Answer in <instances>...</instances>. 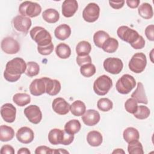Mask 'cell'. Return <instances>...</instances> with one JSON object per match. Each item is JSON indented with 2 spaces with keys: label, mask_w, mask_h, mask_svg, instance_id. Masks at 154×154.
Wrapping results in <instances>:
<instances>
[{
  "label": "cell",
  "mask_w": 154,
  "mask_h": 154,
  "mask_svg": "<svg viewBox=\"0 0 154 154\" xmlns=\"http://www.w3.org/2000/svg\"><path fill=\"white\" fill-rule=\"evenodd\" d=\"M77 64L81 67L88 63H91V58L89 55L84 56H77L76 59Z\"/></svg>",
  "instance_id": "obj_42"
},
{
  "label": "cell",
  "mask_w": 154,
  "mask_h": 154,
  "mask_svg": "<svg viewBox=\"0 0 154 154\" xmlns=\"http://www.w3.org/2000/svg\"><path fill=\"white\" fill-rule=\"evenodd\" d=\"M14 136V131L13 129L6 125H1L0 126V140L1 141H8L11 140Z\"/></svg>",
  "instance_id": "obj_27"
},
{
  "label": "cell",
  "mask_w": 154,
  "mask_h": 154,
  "mask_svg": "<svg viewBox=\"0 0 154 154\" xmlns=\"http://www.w3.org/2000/svg\"><path fill=\"white\" fill-rule=\"evenodd\" d=\"M91 51V46L88 42L81 41L76 46V52L78 56L89 55Z\"/></svg>",
  "instance_id": "obj_31"
},
{
  "label": "cell",
  "mask_w": 154,
  "mask_h": 154,
  "mask_svg": "<svg viewBox=\"0 0 154 154\" xmlns=\"http://www.w3.org/2000/svg\"><path fill=\"white\" fill-rule=\"evenodd\" d=\"M74 140V135L68 134L64 131V135L63 138V141L62 144L63 145H69Z\"/></svg>",
  "instance_id": "obj_46"
},
{
  "label": "cell",
  "mask_w": 154,
  "mask_h": 154,
  "mask_svg": "<svg viewBox=\"0 0 154 154\" xmlns=\"http://www.w3.org/2000/svg\"><path fill=\"white\" fill-rule=\"evenodd\" d=\"M46 84V93L50 96L57 95L61 90V84L57 79H52L48 77H43Z\"/></svg>",
  "instance_id": "obj_17"
},
{
  "label": "cell",
  "mask_w": 154,
  "mask_h": 154,
  "mask_svg": "<svg viewBox=\"0 0 154 154\" xmlns=\"http://www.w3.org/2000/svg\"><path fill=\"white\" fill-rule=\"evenodd\" d=\"M31 94L35 96H40L46 93V84L43 78L34 79L29 85Z\"/></svg>",
  "instance_id": "obj_18"
},
{
  "label": "cell",
  "mask_w": 154,
  "mask_h": 154,
  "mask_svg": "<svg viewBox=\"0 0 154 154\" xmlns=\"http://www.w3.org/2000/svg\"><path fill=\"white\" fill-rule=\"evenodd\" d=\"M29 34L31 38L35 42L38 46H47L52 43V37L50 33L43 27L35 26L32 28Z\"/></svg>",
  "instance_id": "obj_2"
},
{
  "label": "cell",
  "mask_w": 154,
  "mask_h": 154,
  "mask_svg": "<svg viewBox=\"0 0 154 154\" xmlns=\"http://www.w3.org/2000/svg\"><path fill=\"white\" fill-rule=\"evenodd\" d=\"M42 17L46 22L49 23H54L59 20L60 14L55 9L48 8L43 12Z\"/></svg>",
  "instance_id": "obj_24"
},
{
  "label": "cell",
  "mask_w": 154,
  "mask_h": 154,
  "mask_svg": "<svg viewBox=\"0 0 154 154\" xmlns=\"http://www.w3.org/2000/svg\"><path fill=\"white\" fill-rule=\"evenodd\" d=\"M128 151L130 154H143V148L138 140H135L128 143Z\"/></svg>",
  "instance_id": "obj_35"
},
{
  "label": "cell",
  "mask_w": 154,
  "mask_h": 154,
  "mask_svg": "<svg viewBox=\"0 0 154 154\" xmlns=\"http://www.w3.org/2000/svg\"><path fill=\"white\" fill-rule=\"evenodd\" d=\"M54 34L57 38L60 40H64L70 37L71 28L67 24H61L55 28Z\"/></svg>",
  "instance_id": "obj_22"
},
{
  "label": "cell",
  "mask_w": 154,
  "mask_h": 154,
  "mask_svg": "<svg viewBox=\"0 0 154 154\" xmlns=\"http://www.w3.org/2000/svg\"><path fill=\"white\" fill-rule=\"evenodd\" d=\"M81 128V123L78 120L73 119L67 122L64 125V131L68 134L74 135L78 133Z\"/></svg>",
  "instance_id": "obj_30"
},
{
  "label": "cell",
  "mask_w": 154,
  "mask_h": 154,
  "mask_svg": "<svg viewBox=\"0 0 154 154\" xmlns=\"http://www.w3.org/2000/svg\"><path fill=\"white\" fill-rule=\"evenodd\" d=\"M70 111L75 116H81L86 111V106L81 100H75L70 105Z\"/></svg>",
  "instance_id": "obj_25"
},
{
  "label": "cell",
  "mask_w": 154,
  "mask_h": 154,
  "mask_svg": "<svg viewBox=\"0 0 154 154\" xmlns=\"http://www.w3.org/2000/svg\"><path fill=\"white\" fill-rule=\"evenodd\" d=\"M57 55L61 59H67L71 55V49L69 45L66 43H61L55 48Z\"/></svg>",
  "instance_id": "obj_28"
},
{
  "label": "cell",
  "mask_w": 154,
  "mask_h": 154,
  "mask_svg": "<svg viewBox=\"0 0 154 154\" xmlns=\"http://www.w3.org/2000/svg\"><path fill=\"white\" fill-rule=\"evenodd\" d=\"M78 5L76 0H65L62 4V14L66 17L73 16L78 10Z\"/></svg>",
  "instance_id": "obj_19"
},
{
  "label": "cell",
  "mask_w": 154,
  "mask_h": 154,
  "mask_svg": "<svg viewBox=\"0 0 154 154\" xmlns=\"http://www.w3.org/2000/svg\"><path fill=\"white\" fill-rule=\"evenodd\" d=\"M153 29H154L153 25H148L145 29V35H146L147 38L149 40L152 41V42H153L154 40Z\"/></svg>",
  "instance_id": "obj_43"
},
{
  "label": "cell",
  "mask_w": 154,
  "mask_h": 154,
  "mask_svg": "<svg viewBox=\"0 0 154 154\" xmlns=\"http://www.w3.org/2000/svg\"><path fill=\"white\" fill-rule=\"evenodd\" d=\"M64 135V130H61L57 128L51 129L48 134V140L54 145L59 144H62Z\"/></svg>",
  "instance_id": "obj_21"
},
{
  "label": "cell",
  "mask_w": 154,
  "mask_h": 154,
  "mask_svg": "<svg viewBox=\"0 0 154 154\" xmlns=\"http://www.w3.org/2000/svg\"><path fill=\"white\" fill-rule=\"evenodd\" d=\"M1 115L5 122L13 123L16 119V108L13 104L6 103L1 108Z\"/></svg>",
  "instance_id": "obj_13"
},
{
  "label": "cell",
  "mask_w": 154,
  "mask_h": 154,
  "mask_svg": "<svg viewBox=\"0 0 154 154\" xmlns=\"http://www.w3.org/2000/svg\"><path fill=\"white\" fill-rule=\"evenodd\" d=\"M138 103L133 98L128 99L125 103V108L126 111L130 114H134L138 108Z\"/></svg>",
  "instance_id": "obj_40"
},
{
  "label": "cell",
  "mask_w": 154,
  "mask_h": 154,
  "mask_svg": "<svg viewBox=\"0 0 154 154\" xmlns=\"http://www.w3.org/2000/svg\"><path fill=\"white\" fill-rule=\"evenodd\" d=\"M2 50L7 54H15L20 50L19 42L11 37H7L2 39L1 43Z\"/></svg>",
  "instance_id": "obj_12"
},
{
  "label": "cell",
  "mask_w": 154,
  "mask_h": 154,
  "mask_svg": "<svg viewBox=\"0 0 154 154\" xmlns=\"http://www.w3.org/2000/svg\"><path fill=\"white\" fill-rule=\"evenodd\" d=\"M16 136L19 142L23 144H29L33 141L34 134L31 128L23 126L17 130Z\"/></svg>",
  "instance_id": "obj_14"
},
{
  "label": "cell",
  "mask_w": 154,
  "mask_h": 154,
  "mask_svg": "<svg viewBox=\"0 0 154 154\" xmlns=\"http://www.w3.org/2000/svg\"><path fill=\"white\" fill-rule=\"evenodd\" d=\"M108 38H109V35L106 32L99 30L94 33L93 35V42L97 47L102 48L103 43Z\"/></svg>",
  "instance_id": "obj_34"
},
{
  "label": "cell",
  "mask_w": 154,
  "mask_h": 154,
  "mask_svg": "<svg viewBox=\"0 0 154 154\" xmlns=\"http://www.w3.org/2000/svg\"><path fill=\"white\" fill-rule=\"evenodd\" d=\"M146 64L147 58L146 55L142 52H138L132 57L128 66L132 72L135 73H140L144 70Z\"/></svg>",
  "instance_id": "obj_6"
},
{
  "label": "cell",
  "mask_w": 154,
  "mask_h": 154,
  "mask_svg": "<svg viewBox=\"0 0 154 154\" xmlns=\"http://www.w3.org/2000/svg\"><path fill=\"white\" fill-rule=\"evenodd\" d=\"M18 154H30L31 152L26 147H22L17 151Z\"/></svg>",
  "instance_id": "obj_50"
},
{
  "label": "cell",
  "mask_w": 154,
  "mask_h": 154,
  "mask_svg": "<svg viewBox=\"0 0 154 154\" xmlns=\"http://www.w3.org/2000/svg\"><path fill=\"white\" fill-rule=\"evenodd\" d=\"M87 141L90 146L97 147L102 143L103 137L99 132L97 131H91L87 135Z\"/></svg>",
  "instance_id": "obj_23"
},
{
  "label": "cell",
  "mask_w": 154,
  "mask_h": 154,
  "mask_svg": "<svg viewBox=\"0 0 154 154\" xmlns=\"http://www.w3.org/2000/svg\"><path fill=\"white\" fill-rule=\"evenodd\" d=\"M150 114V111L149 108L144 105L138 106L136 112L134 114V116L140 120H144L147 119Z\"/></svg>",
  "instance_id": "obj_38"
},
{
  "label": "cell",
  "mask_w": 154,
  "mask_h": 154,
  "mask_svg": "<svg viewBox=\"0 0 154 154\" xmlns=\"http://www.w3.org/2000/svg\"><path fill=\"white\" fill-rule=\"evenodd\" d=\"M112 153H125V152L122 149H117L112 152Z\"/></svg>",
  "instance_id": "obj_52"
},
{
  "label": "cell",
  "mask_w": 154,
  "mask_h": 154,
  "mask_svg": "<svg viewBox=\"0 0 154 154\" xmlns=\"http://www.w3.org/2000/svg\"><path fill=\"white\" fill-rule=\"evenodd\" d=\"M145 40L141 35H140L138 39L131 46L135 49H141L144 47Z\"/></svg>",
  "instance_id": "obj_45"
},
{
  "label": "cell",
  "mask_w": 154,
  "mask_h": 154,
  "mask_svg": "<svg viewBox=\"0 0 154 154\" xmlns=\"http://www.w3.org/2000/svg\"><path fill=\"white\" fill-rule=\"evenodd\" d=\"M112 86V81L108 76L103 75L99 76L94 82L93 90L99 96H104L108 93Z\"/></svg>",
  "instance_id": "obj_4"
},
{
  "label": "cell",
  "mask_w": 154,
  "mask_h": 154,
  "mask_svg": "<svg viewBox=\"0 0 154 154\" xmlns=\"http://www.w3.org/2000/svg\"><path fill=\"white\" fill-rule=\"evenodd\" d=\"M32 25L29 17L22 15L16 16L13 19V26L16 31L23 34H26Z\"/></svg>",
  "instance_id": "obj_10"
},
{
  "label": "cell",
  "mask_w": 154,
  "mask_h": 154,
  "mask_svg": "<svg viewBox=\"0 0 154 154\" xmlns=\"http://www.w3.org/2000/svg\"><path fill=\"white\" fill-rule=\"evenodd\" d=\"M117 34L120 39L129 43L131 45L134 44L140 35L135 30L124 25L118 28Z\"/></svg>",
  "instance_id": "obj_7"
},
{
  "label": "cell",
  "mask_w": 154,
  "mask_h": 154,
  "mask_svg": "<svg viewBox=\"0 0 154 154\" xmlns=\"http://www.w3.org/2000/svg\"><path fill=\"white\" fill-rule=\"evenodd\" d=\"M1 154H14V148L10 146V145H4L3 146L1 149Z\"/></svg>",
  "instance_id": "obj_47"
},
{
  "label": "cell",
  "mask_w": 154,
  "mask_h": 154,
  "mask_svg": "<svg viewBox=\"0 0 154 154\" xmlns=\"http://www.w3.org/2000/svg\"><path fill=\"white\" fill-rule=\"evenodd\" d=\"M136 85L135 78L129 74L122 75L117 81L116 88L117 91L123 94H128Z\"/></svg>",
  "instance_id": "obj_3"
},
{
  "label": "cell",
  "mask_w": 154,
  "mask_h": 154,
  "mask_svg": "<svg viewBox=\"0 0 154 154\" xmlns=\"http://www.w3.org/2000/svg\"><path fill=\"white\" fill-rule=\"evenodd\" d=\"M40 71L39 65L34 61H29L26 63V69L25 73L29 77H32L38 74Z\"/></svg>",
  "instance_id": "obj_36"
},
{
  "label": "cell",
  "mask_w": 154,
  "mask_h": 154,
  "mask_svg": "<svg viewBox=\"0 0 154 154\" xmlns=\"http://www.w3.org/2000/svg\"><path fill=\"white\" fill-rule=\"evenodd\" d=\"M97 106L99 110L103 112H106L112 108L113 103L109 99L103 97L99 99L97 102Z\"/></svg>",
  "instance_id": "obj_39"
},
{
  "label": "cell",
  "mask_w": 154,
  "mask_h": 154,
  "mask_svg": "<svg viewBox=\"0 0 154 154\" xmlns=\"http://www.w3.org/2000/svg\"><path fill=\"white\" fill-rule=\"evenodd\" d=\"M35 153H54V149H52L46 146H40L35 149Z\"/></svg>",
  "instance_id": "obj_44"
},
{
  "label": "cell",
  "mask_w": 154,
  "mask_h": 154,
  "mask_svg": "<svg viewBox=\"0 0 154 154\" xmlns=\"http://www.w3.org/2000/svg\"><path fill=\"white\" fill-rule=\"evenodd\" d=\"M68 153L69 152H67V150H65L63 149H59L58 150L57 149H54V153Z\"/></svg>",
  "instance_id": "obj_51"
},
{
  "label": "cell",
  "mask_w": 154,
  "mask_h": 154,
  "mask_svg": "<svg viewBox=\"0 0 154 154\" xmlns=\"http://www.w3.org/2000/svg\"><path fill=\"white\" fill-rule=\"evenodd\" d=\"M131 97L134 99L137 103L144 104L148 103V100L145 93L143 84L141 82H138L135 90L131 94Z\"/></svg>",
  "instance_id": "obj_20"
},
{
  "label": "cell",
  "mask_w": 154,
  "mask_h": 154,
  "mask_svg": "<svg viewBox=\"0 0 154 154\" xmlns=\"http://www.w3.org/2000/svg\"><path fill=\"white\" fill-rule=\"evenodd\" d=\"M119 47V42L117 39L109 37L103 43L102 49L106 53L115 52Z\"/></svg>",
  "instance_id": "obj_33"
},
{
  "label": "cell",
  "mask_w": 154,
  "mask_h": 154,
  "mask_svg": "<svg viewBox=\"0 0 154 154\" xmlns=\"http://www.w3.org/2000/svg\"><path fill=\"white\" fill-rule=\"evenodd\" d=\"M124 140L128 143L135 140H138L140 134L138 131L133 127H128L125 129L123 133Z\"/></svg>",
  "instance_id": "obj_26"
},
{
  "label": "cell",
  "mask_w": 154,
  "mask_h": 154,
  "mask_svg": "<svg viewBox=\"0 0 154 154\" xmlns=\"http://www.w3.org/2000/svg\"><path fill=\"white\" fill-rule=\"evenodd\" d=\"M103 66L106 72L113 75H117L122 70L123 63L120 58L109 57L104 60Z\"/></svg>",
  "instance_id": "obj_8"
},
{
  "label": "cell",
  "mask_w": 154,
  "mask_h": 154,
  "mask_svg": "<svg viewBox=\"0 0 154 154\" xmlns=\"http://www.w3.org/2000/svg\"><path fill=\"white\" fill-rule=\"evenodd\" d=\"M70 105L62 97H57L54 99L52 107L53 111L59 115H66L70 111Z\"/></svg>",
  "instance_id": "obj_15"
},
{
  "label": "cell",
  "mask_w": 154,
  "mask_h": 154,
  "mask_svg": "<svg viewBox=\"0 0 154 154\" xmlns=\"http://www.w3.org/2000/svg\"><path fill=\"white\" fill-rule=\"evenodd\" d=\"M125 1H109V4L110 6L114 9H120L122 8L124 5Z\"/></svg>",
  "instance_id": "obj_48"
},
{
  "label": "cell",
  "mask_w": 154,
  "mask_h": 154,
  "mask_svg": "<svg viewBox=\"0 0 154 154\" xmlns=\"http://www.w3.org/2000/svg\"><path fill=\"white\" fill-rule=\"evenodd\" d=\"M139 15L145 19H150L153 16L152 7L149 3H143L138 9Z\"/></svg>",
  "instance_id": "obj_29"
},
{
  "label": "cell",
  "mask_w": 154,
  "mask_h": 154,
  "mask_svg": "<svg viewBox=\"0 0 154 154\" xmlns=\"http://www.w3.org/2000/svg\"><path fill=\"white\" fill-rule=\"evenodd\" d=\"M96 67L92 63L85 64L80 67L81 74L86 78H89L94 75L96 73Z\"/></svg>",
  "instance_id": "obj_37"
},
{
  "label": "cell",
  "mask_w": 154,
  "mask_h": 154,
  "mask_svg": "<svg viewBox=\"0 0 154 154\" xmlns=\"http://www.w3.org/2000/svg\"><path fill=\"white\" fill-rule=\"evenodd\" d=\"M42 11L41 6L34 2L24 1L20 4L19 7V13L28 17H35L38 16Z\"/></svg>",
  "instance_id": "obj_5"
},
{
  "label": "cell",
  "mask_w": 154,
  "mask_h": 154,
  "mask_svg": "<svg viewBox=\"0 0 154 154\" xmlns=\"http://www.w3.org/2000/svg\"><path fill=\"white\" fill-rule=\"evenodd\" d=\"M99 14L100 8L99 5L94 2H91L84 8L82 11V17L85 21L91 23L98 19Z\"/></svg>",
  "instance_id": "obj_9"
},
{
  "label": "cell",
  "mask_w": 154,
  "mask_h": 154,
  "mask_svg": "<svg viewBox=\"0 0 154 154\" xmlns=\"http://www.w3.org/2000/svg\"><path fill=\"white\" fill-rule=\"evenodd\" d=\"M100 114L95 109H88L82 116V120L87 126H94L100 120Z\"/></svg>",
  "instance_id": "obj_16"
},
{
  "label": "cell",
  "mask_w": 154,
  "mask_h": 154,
  "mask_svg": "<svg viewBox=\"0 0 154 154\" xmlns=\"http://www.w3.org/2000/svg\"><path fill=\"white\" fill-rule=\"evenodd\" d=\"M140 1L139 0H127L126 3L127 5L131 8H135L138 7Z\"/></svg>",
  "instance_id": "obj_49"
},
{
  "label": "cell",
  "mask_w": 154,
  "mask_h": 154,
  "mask_svg": "<svg viewBox=\"0 0 154 154\" xmlns=\"http://www.w3.org/2000/svg\"><path fill=\"white\" fill-rule=\"evenodd\" d=\"M26 69V64L24 60L16 57L6 64L4 77L8 82H16L20 79L21 75L25 72Z\"/></svg>",
  "instance_id": "obj_1"
},
{
  "label": "cell",
  "mask_w": 154,
  "mask_h": 154,
  "mask_svg": "<svg viewBox=\"0 0 154 154\" xmlns=\"http://www.w3.org/2000/svg\"><path fill=\"white\" fill-rule=\"evenodd\" d=\"M13 101L19 106H24L30 103L31 97L26 93H19L13 96Z\"/></svg>",
  "instance_id": "obj_32"
},
{
  "label": "cell",
  "mask_w": 154,
  "mask_h": 154,
  "mask_svg": "<svg viewBox=\"0 0 154 154\" xmlns=\"http://www.w3.org/2000/svg\"><path fill=\"white\" fill-rule=\"evenodd\" d=\"M24 114L28 120L33 124L39 123L42 119V113L40 108L35 105H30L24 109Z\"/></svg>",
  "instance_id": "obj_11"
},
{
  "label": "cell",
  "mask_w": 154,
  "mask_h": 154,
  "mask_svg": "<svg viewBox=\"0 0 154 154\" xmlns=\"http://www.w3.org/2000/svg\"><path fill=\"white\" fill-rule=\"evenodd\" d=\"M54 50L53 43H51L47 46H37V51L39 54L43 55H48L51 54Z\"/></svg>",
  "instance_id": "obj_41"
}]
</instances>
